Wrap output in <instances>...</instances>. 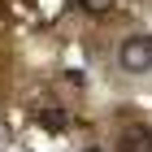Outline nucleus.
<instances>
[{"label": "nucleus", "mask_w": 152, "mask_h": 152, "mask_svg": "<svg viewBox=\"0 0 152 152\" xmlns=\"http://www.w3.org/2000/svg\"><path fill=\"white\" fill-rule=\"evenodd\" d=\"M117 65L126 74H148L152 70V35H126L117 48Z\"/></svg>", "instance_id": "nucleus-1"}, {"label": "nucleus", "mask_w": 152, "mask_h": 152, "mask_svg": "<svg viewBox=\"0 0 152 152\" xmlns=\"http://www.w3.org/2000/svg\"><path fill=\"white\" fill-rule=\"evenodd\" d=\"M117 152H152V130L148 126H126L117 135Z\"/></svg>", "instance_id": "nucleus-2"}, {"label": "nucleus", "mask_w": 152, "mask_h": 152, "mask_svg": "<svg viewBox=\"0 0 152 152\" xmlns=\"http://www.w3.org/2000/svg\"><path fill=\"white\" fill-rule=\"evenodd\" d=\"M74 4H78L83 13H96V18H100V13H109V9H113L117 0H74Z\"/></svg>", "instance_id": "nucleus-3"}, {"label": "nucleus", "mask_w": 152, "mask_h": 152, "mask_svg": "<svg viewBox=\"0 0 152 152\" xmlns=\"http://www.w3.org/2000/svg\"><path fill=\"white\" fill-rule=\"evenodd\" d=\"M44 126L48 130H61V126H65V113H61V109H57V113L48 109V113H44Z\"/></svg>", "instance_id": "nucleus-4"}]
</instances>
